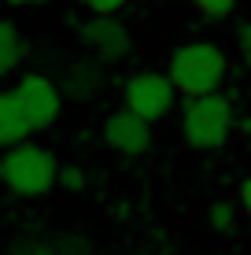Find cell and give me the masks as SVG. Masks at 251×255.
Instances as JSON below:
<instances>
[{
  "instance_id": "3",
  "label": "cell",
  "mask_w": 251,
  "mask_h": 255,
  "mask_svg": "<svg viewBox=\"0 0 251 255\" xmlns=\"http://www.w3.org/2000/svg\"><path fill=\"white\" fill-rule=\"evenodd\" d=\"M181 133L192 148H222L233 133V104L226 96H188L181 111Z\"/></svg>"
},
{
  "instance_id": "1",
  "label": "cell",
  "mask_w": 251,
  "mask_h": 255,
  "mask_svg": "<svg viewBox=\"0 0 251 255\" xmlns=\"http://www.w3.org/2000/svg\"><path fill=\"white\" fill-rule=\"evenodd\" d=\"M226 52L211 41H188L170 56V82L185 96H211L226 82Z\"/></svg>"
},
{
  "instance_id": "12",
  "label": "cell",
  "mask_w": 251,
  "mask_h": 255,
  "mask_svg": "<svg viewBox=\"0 0 251 255\" xmlns=\"http://www.w3.org/2000/svg\"><path fill=\"white\" fill-rule=\"evenodd\" d=\"M7 255H56V248L45 241H33V237H22V241H15L11 244V252Z\"/></svg>"
},
{
  "instance_id": "8",
  "label": "cell",
  "mask_w": 251,
  "mask_h": 255,
  "mask_svg": "<svg viewBox=\"0 0 251 255\" xmlns=\"http://www.w3.org/2000/svg\"><path fill=\"white\" fill-rule=\"evenodd\" d=\"M33 133V122L15 89H0V148H15Z\"/></svg>"
},
{
  "instance_id": "5",
  "label": "cell",
  "mask_w": 251,
  "mask_h": 255,
  "mask_svg": "<svg viewBox=\"0 0 251 255\" xmlns=\"http://www.w3.org/2000/svg\"><path fill=\"white\" fill-rule=\"evenodd\" d=\"M15 93L22 96V108L30 115L33 129H48L59 119V111H63V89L45 74H22Z\"/></svg>"
},
{
  "instance_id": "16",
  "label": "cell",
  "mask_w": 251,
  "mask_h": 255,
  "mask_svg": "<svg viewBox=\"0 0 251 255\" xmlns=\"http://www.w3.org/2000/svg\"><path fill=\"white\" fill-rule=\"evenodd\" d=\"M211 226L214 230H233V207L229 204H214L211 207Z\"/></svg>"
},
{
  "instance_id": "18",
  "label": "cell",
  "mask_w": 251,
  "mask_h": 255,
  "mask_svg": "<svg viewBox=\"0 0 251 255\" xmlns=\"http://www.w3.org/2000/svg\"><path fill=\"white\" fill-rule=\"evenodd\" d=\"M240 45H244V52H251V22L240 26Z\"/></svg>"
},
{
  "instance_id": "19",
  "label": "cell",
  "mask_w": 251,
  "mask_h": 255,
  "mask_svg": "<svg viewBox=\"0 0 251 255\" xmlns=\"http://www.w3.org/2000/svg\"><path fill=\"white\" fill-rule=\"evenodd\" d=\"M11 7H30V4H48V0H7Z\"/></svg>"
},
{
  "instance_id": "10",
  "label": "cell",
  "mask_w": 251,
  "mask_h": 255,
  "mask_svg": "<svg viewBox=\"0 0 251 255\" xmlns=\"http://www.w3.org/2000/svg\"><path fill=\"white\" fill-rule=\"evenodd\" d=\"M22 56H26V41H22L19 26L0 19V78L11 74V70L22 63Z\"/></svg>"
},
{
  "instance_id": "15",
  "label": "cell",
  "mask_w": 251,
  "mask_h": 255,
  "mask_svg": "<svg viewBox=\"0 0 251 255\" xmlns=\"http://www.w3.org/2000/svg\"><path fill=\"white\" fill-rule=\"evenodd\" d=\"M82 4L89 7L92 15H115V11H122L129 0H82Z\"/></svg>"
},
{
  "instance_id": "6",
  "label": "cell",
  "mask_w": 251,
  "mask_h": 255,
  "mask_svg": "<svg viewBox=\"0 0 251 255\" xmlns=\"http://www.w3.org/2000/svg\"><path fill=\"white\" fill-rule=\"evenodd\" d=\"M78 37H82L85 45L96 52L103 63H118V59H126L129 48H133V37H129V30L115 19V15H92L89 22H82Z\"/></svg>"
},
{
  "instance_id": "7",
  "label": "cell",
  "mask_w": 251,
  "mask_h": 255,
  "mask_svg": "<svg viewBox=\"0 0 251 255\" xmlns=\"http://www.w3.org/2000/svg\"><path fill=\"white\" fill-rule=\"evenodd\" d=\"M103 140L122 155H141V152H148V144H152V129L141 115H133V111L126 108V111H115V115L103 122Z\"/></svg>"
},
{
  "instance_id": "17",
  "label": "cell",
  "mask_w": 251,
  "mask_h": 255,
  "mask_svg": "<svg viewBox=\"0 0 251 255\" xmlns=\"http://www.w3.org/2000/svg\"><path fill=\"white\" fill-rule=\"evenodd\" d=\"M240 204H244V211L251 215V174H248V181L240 185Z\"/></svg>"
},
{
  "instance_id": "13",
  "label": "cell",
  "mask_w": 251,
  "mask_h": 255,
  "mask_svg": "<svg viewBox=\"0 0 251 255\" xmlns=\"http://www.w3.org/2000/svg\"><path fill=\"white\" fill-rule=\"evenodd\" d=\"M196 7H200L207 19H226L233 7H237V0H196Z\"/></svg>"
},
{
  "instance_id": "20",
  "label": "cell",
  "mask_w": 251,
  "mask_h": 255,
  "mask_svg": "<svg viewBox=\"0 0 251 255\" xmlns=\"http://www.w3.org/2000/svg\"><path fill=\"white\" fill-rule=\"evenodd\" d=\"M248 67H251V52H248Z\"/></svg>"
},
{
  "instance_id": "2",
  "label": "cell",
  "mask_w": 251,
  "mask_h": 255,
  "mask_svg": "<svg viewBox=\"0 0 251 255\" xmlns=\"http://www.w3.org/2000/svg\"><path fill=\"white\" fill-rule=\"evenodd\" d=\"M0 181L15 192V196H45L59 185V166L56 155L41 144H22L7 148V155H0Z\"/></svg>"
},
{
  "instance_id": "9",
  "label": "cell",
  "mask_w": 251,
  "mask_h": 255,
  "mask_svg": "<svg viewBox=\"0 0 251 255\" xmlns=\"http://www.w3.org/2000/svg\"><path fill=\"white\" fill-rule=\"evenodd\" d=\"M100 85H103V70L96 59H78V63L67 67V74H63V96H71V100L78 104H85V100H92V96L100 93Z\"/></svg>"
},
{
  "instance_id": "4",
  "label": "cell",
  "mask_w": 251,
  "mask_h": 255,
  "mask_svg": "<svg viewBox=\"0 0 251 255\" xmlns=\"http://www.w3.org/2000/svg\"><path fill=\"white\" fill-rule=\"evenodd\" d=\"M174 89L177 85L170 82V74H155V70H141L126 82V108L133 115H141L144 122L163 119L170 108H174Z\"/></svg>"
},
{
  "instance_id": "14",
  "label": "cell",
  "mask_w": 251,
  "mask_h": 255,
  "mask_svg": "<svg viewBox=\"0 0 251 255\" xmlns=\"http://www.w3.org/2000/svg\"><path fill=\"white\" fill-rule=\"evenodd\" d=\"M59 185L67 192H82L85 189V174L78 170V166H59Z\"/></svg>"
},
{
  "instance_id": "11",
  "label": "cell",
  "mask_w": 251,
  "mask_h": 255,
  "mask_svg": "<svg viewBox=\"0 0 251 255\" xmlns=\"http://www.w3.org/2000/svg\"><path fill=\"white\" fill-rule=\"evenodd\" d=\"M52 248H56V255H92L89 237H82V233H59L52 241Z\"/></svg>"
}]
</instances>
